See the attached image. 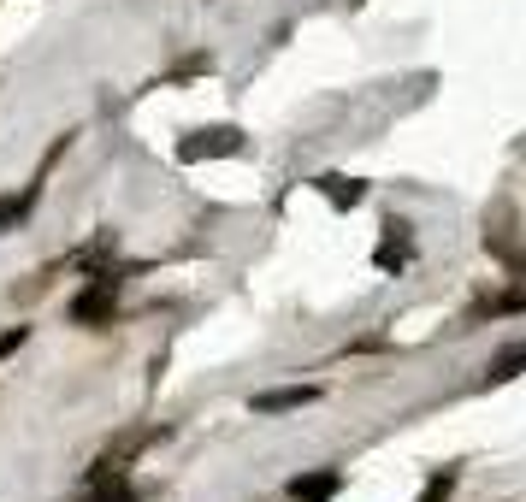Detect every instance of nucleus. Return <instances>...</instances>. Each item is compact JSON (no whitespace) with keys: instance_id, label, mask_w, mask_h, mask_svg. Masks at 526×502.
Masks as SVG:
<instances>
[{"instance_id":"1","label":"nucleus","mask_w":526,"mask_h":502,"mask_svg":"<svg viewBox=\"0 0 526 502\" xmlns=\"http://www.w3.org/2000/svg\"><path fill=\"white\" fill-rule=\"evenodd\" d=\"M243 148V136L231 125H213V130H196V136H184L178 142V160H219V154H237Z\"/></svg>"},{"instance_id":"2","label":"nucleus","mask_w":526,"mask_h":502,"mask_svg":"<svg viewBox=\"0 0 526 502\" xmlns=\"http://www.w3.org/2000/svg\"><path fill=\"white\" fill-rule=\"evenodd\" d=\"M113 290H119L113 278L89 284V290H83V296L71 302V319H77V325H107V319H113Z\"/></svg>"},{"instance_id":"3","label":"nucleus","mask_w":526,"mask_h":502,"mask_svg":"<svg viewBox=\"0 0 526 502\" xmlns=\"http://www.w3.org/2000/svg\"><path fill=\"white\" fill-rule=\"evenodd\" d=\"M320 390L314 384H290V390H261L255 396V414H284V408H308Z\"/></svg>"},{"instance_id":"4","label":"nucleus","mask_w":526,"mask_h":502,"mask_svg":"<svg viewBox=\"0 0 526 502\" xmlns=\"http://www.w3.org/2000/svg\"><path fill=\"white\" fill-rule=\"evenodd\" d=\"M337 485H343V479H337V473H302V479H290V502H331L337 497Z\"/></svg>"},{"instance_id":"5","label":"nucleus","mask_w":526,"mask_h":502,"mask_svg":"<svg viewBox=\"0 0 526 502\" xmlns=\"http://www.w3.org/2000/svg\"><path fill=\"white\" fill-rule=\"evenodd\" d=\"M320 189H326V201H331V207H355V201L367 195V189L355 184V178H320Z\"/></svg>"},{"instance_id":"6","label":"nucleus","mask_w":526,"mask_h":502,"mask_svg":"<svg viewBox=\"0 0 526 502\" xmlns=\"http://www.w3.org/2000/svg\"><path fill=\"white\" fill-rule=\"evenodd\" d=\"M385 231H391V243H385V249H379V266H385V272H391V266H402V260H408V237H402V231H408V225H385Z\"/></svg>"},{"instance_id":"7","label":"nucleus","mask_w":526,"mask_h":502,"mask_svg":"<svg viewBox=\"0 0 526 502\" xmlns=\"http://www.w3.org/2000/svg\"><path fill=\"white\" fill-rule=\"evenodd\" d=\"M526 367V343L521 349H509V355H497V361H491V378H515Z\"/></svg>"},{"instance_id":"8","label":"nucleus","mask_w":526,"mask_h":502,"mask_svg":"<svg viewBox=\"0 0 526 502\" xmlns=\"http://www.w3.org/2000/svg\"><path fill=\"white\" fill-rule=\"evenodd\" d=\"M450 491H456V473H438V479L420 491V502H450Z\"/></svg>"},{"instance_id":"9","label":"nucleus","mask_w":526,"mask_h":502,"mask_svg":"<svg viewBox=\"0 0 526 502\" xmlns=\"http://www.w3.org/2000/svg\"><path fill=\"white\" fill-rule=\"evenodd\" d=\"M18 343H24V325H12V331H6V337H0V361H6V355H12V349H18Z\"/></svg>"}]
</instances>
